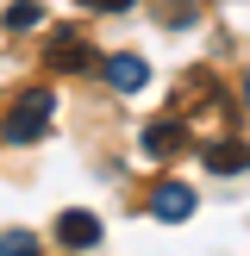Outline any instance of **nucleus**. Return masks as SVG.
<instances>
[{
    "mask_svg": "<svg viewBox=\"0 0 250 256\" xmlns=\"http://www.w3.org/2000/svg\"><path fill=\"white\" fill-rule=\"evenodd\" d=\"M50 106H56V100H50V88L19 94V100H12V112H6V125H0V132H6V144H38V138H44V125H50Z\"/></svg>",
    "mask_w": 250,
    "mask_h": 256,
    "instance_id": "1",
    "label": "nucleus"
},
{
    "mask_svg": "<svg viewBox=\"0 0 250 256\" xmlns=\"http://www.w3.org/2000/svg\"><path fill=\"white\" fill-rule=\"evenodd\" d=\"M50 69H62V75L94 69V44H88V38H75V32H56V38H50Z\"/></svg>",
    "mask_w": 250,
    "mask_h": 256,
    "instance_id": "2",
    "label": "nucleus"
},
{
    "mask_svg": "<svg viewBox=\"0 0 250 256\" xmlns=\"http://www.w3.org/2000/svg\"><path fill=\"white\" fill-rule=\"evenodd\" d=\"M150 212L169 219V225H182L188 212H194V188H188V182H162L156 194H150Z\"/></svg>",
    "mask_w": 250,
    "mask_h": 256,
    "instance_id": "3",
    "label": "nucleus"
},
{
    "mask_svg": "<svg viewBox=\"0 0 250 256\" xmlns=\"http://www.w3.org/2000/svg\"><path fill=\"white\" fill-rule=\"evenodd\" d=\"M56 238L69 250H94L100 244V219H94V212H62V219H56Z\"/></svg>",
    "mask_w": 250,
    "mask_h": 256,
    "instance_id": "4",
    "label": "nucleus"
},
{
    "mask_svg": "<svg viewBox=\"0 0 250 256\" xmlns=\"http://www.w3.org/2000/svg\"><path fill=\"white\" fill-rule=\"evenodd\" d=\"M106 82L119 88V94H138V88L150 82V69H144V56H106Z\"/></svg>",
    "mask_w": 250,
    "mask_h": 256,
    "instance_id": "5",
    "label": "nucleus"
},
{
    "mask_svg": "<svg viewBox=\"0 0 250 256\" xmlns=\"http://www.w3.org/2000/svg\"><path fill=\"white\" fill-rule=\"evenodd\" d=\"M206 169L212 175H244L250 169V150L238 144V138H232V144H206Z\"/></svg>",
    "mask_w": 250,
    "mask_h": 256,
    "instance_id": "6",
    "label": "nucleus"
},
{
    "mask_svg": "<svg viewBox=\"0 0 250 256\" xmlns=\"http://www.w3.org/2000/svg\"><path fill=\"white\" fill-rule=\"evenodd\" d=\"M144 150H150V156L188 150V132H182V119H162V125H150V132H144Z\"/></svg>",
    "mask_w": 250,
    "mask_h": 256,
    "instance_id": "7",
    "label": "nucleus"
},
{
    "mask_svg": "<svg viewBox=\"0 0 250 256\" xmlns=\"http://www.w3.org/2000/svg\"><path fill=\"white\" fill-rule=\"evenodd\" d=\"M38 25H44V6L38 0H12L6 6V32H38Z\"/></svg>",
    "mask_w": 250,
    "mask_h": 256,
    "instance_id": "8",
    "label": "nucleus"
},
{
    "mask_svg": "<svg viewBox=\"0 0 250 256\" xmlns=\"http://www.w3.org/2000/svg\"><path fill=\"white\" fill-rule=\"evenodd\" d=\"M0 256H38V238L32 232H0Z\"/></svg>",
    "mask_w": 250,
    "mask_h": 256,
    "instance_id": "9",
    "label": "nucleus"
},
{
    "mask_svg": "<svg viewBox=\"0 0 250 256\" xmlns=\"http://www.w3.org/2000/svg\"><path fill=\"white\" fill-rule=\"evenodd\" d=\"M119 6H132V0H82V12H119Z\"/></svg>",
    "mask_w": 250,
    "mask_h": 256,
    "instance_id": "10",
    "label": "nucleus"
},
{
    "mask_svg": "<svg viewBox=\"0 0 250 256\" xmlns=\"http://www.w3.org/2000/svg\"><path fill=\"white\" fill-rule=\"evenodd\" d=\"M244 94H250V88H244Z\"/></svg>",
    "mask_w": 250,
    "mask_h": 256,
    "instance_id": "11",
    "label": "nucleus"
}]
</instances>
